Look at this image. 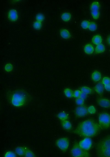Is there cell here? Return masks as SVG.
<instances>
[{
	"instance_id": "cell-1",
	"label": "cell",
	"mask_w": 110,
	"mask_h": 157,
	"mask_svg": "<svg viewBox=\"0 0 110 157\" xmlns=\"http://www.w3.org/2000/svg\"><path fill=\"white\" fill-rule=\"evenodd\" d=\"M101 128L98 123L89 119L80 123L72 132L85 137H93L97 135Z\"/></svg>"
},
{
	"instance_id": "cell-2",
	"label": "cell",
	"mask_w": 110,
	"mask_h": 157,
	"mask_svg": "<svg viewBox=\"0 0 110 157\" xmlns=\"http://www.w3.org/2000/svg\"><path fill=\"white\" fill-rule=\"evenodd\" d=\"M6 96L10 104L18 108L27 105L31 99V96L28 93L21 89L9 90L7 93Z\"/></svg>"
},
{
	"instance_id": "cell-3",
	"label": "cell",
	"mask_w": 110,
	"mask_h": 157,
	"mask_svg": "<svg viewBox=\"0 0 110 157\" xmlns=\"http://www.w3.org/2000/svg\"><path fill=\"white\" fill-rule=\"evenodd\" d=\"M96 149L98 156L110 157V135L100 140L96 145Z\"/></svg>"
},
{
	"instance_id": "cell-4",
	"label": "cell",
	"mask_w": 110,
	"mask_h": 157,
	"mask_svg": "<svg viewBox=\"0 0 110 157\" xmlns=\"http://www.w3.org/2000/svg\"><path fill=\"white\" fill-rule=\"evenodd\" d=\"M71 155L74 157H89L90 156L88 151L82 149L77 142H75L71 150Z\"/></svg>"
},
{
	"instance_id": "cell-5",
	"label": "cell",
	"mask_w": 110,
	"mask_h": 157,
	"mask_svg": "<svg viewBox=\"0 0 110 157\" xmlns=\"http://www.w3.org/2000/svg\"><path fill=\"white\" fill-rule=\"evenodd\" d=\"M99 125L101 129L106 130L110 127V116L108 113L102 112L99 116Z\"/></svg>"
},
{
	"instance_id": "cell-6",
	"label": "cell",
	"mask_w": 110,
	"mask_h": 157,
	"mask_svg": "<svg viewBox=\"0 0 110 157\" xmlns=\"http://www.w3.org/2000/svg\"><path fill=\"white\" fill-rule=\"evenodd\" d=\"M68 139L66 137L60 138L57 140L56 143L57 146L63 152H65L68 149L69 145Z\"/></svg>"
},
{
	"instance_id": "cell-7",
	"label": "cell",
	"mask_w": 110,
	"mask_h": 157,
	"mask_svg": "<svg viewBox=\"0 0 110 157\" xmlns=\"http://www.w3.org/2000/svg\"><path fill=\"white\" fill-rule=\"evenodd\" d=\"M75 114L77 117H82L88 114V109L84 105H79L76 108L75 110Z\"/></svg>"
},
{
	"instance_id": "cell-8",
	"label": "cell",
	"mask_w": 110,
	"mask_h": 157,
	"mask_svg": "<svg viewBox=\"0 0 110 157\" xmlns=\"http://www.w3.org/2000/svg\"><path fill=\"white\" fill-rule=\"evenodd\" d=\"M80 146L83 149L88 151L90 149L92 145L91 139L89 137H86L78 143Z\"/></svg>"
},
{
	"instance_id": "cell-9",
	"label": "cell",
	"mask_w": 110,
	"mask_h": 157,
	"mask_svg": "<svg viewBox=\"0 0 110 157\" xmlns=\"http://www.w3.org/2000/svg\"><path fill=\"white\" fill-rule=\"evenodd\" d=\"M97 101L99 105L102 107L110 108V100L108 99L100 98H98Z\"/></svg>"
},
{
	"instance_id": "cell-10",
	"label": "cell",
	"mask_w": 110,
	"mask_h": 157,
	"mask_svg": "<svg viewBox=\"0 0 110 157\" xmlns=\"http://www.w3.org/2000/svg\"><path fill=\"white\" fill-rule=\"evenodd\" d=\"M8 17L10 21L14 22L18 19V16L17 11L14 9H12L8 13Z\"/></svg>"
},
{
	"instance_id": "cell-11",
	"label": "cell",
	"mask_w": 110,
	"mask_h": 157,
	"mask_svg": "<svg viewBox=\"0 0 110 157\" xmlns=\"http://www.w3.org/2000/svg\"><path fill=\"white\" fill-rule=\"evenodd\" d=\"M94 90L100 95H103L104 91V87L102 83L99 82L95 87Z\"/></svg>"
},
{
	"instance_id": "cell-12",
	"label": "cell",
	"mask_w": 110,
	"mask_h": 157,
	"mask_svg": "<svg viewBox=\"0 0 110 157\" xmlns=\"http://www.w3.org/2000/svg\"><path fill=\"white\" fill-rule=\"evenodd\" d=\"M91 78L93 81L95 82L99 81L101 78V73L98 71L94 72L92 75Z\"/></svg>"
},
{
	"instance_id": "cell-13",
	"label": "cell",
	"mask_w": 110,
	"mask_h": 157,
	"mask_svg": "<svg viewBox=\"0 0 110 157\" xmlns=\"http://www.w3.org/2000/svg\"><path fill=\"white\" fill-rule=\"evenodd\" d=\"M84 49L85 53L89 55L92 54L94 51V47L91 44L86 45L84 47Z\"/></svg>"
},
{
	"instance_id": "cell-14",
	"label": "cell",
	"mask_w": 110,
	"mask_h": 157,
	"mask_svg": "<svg viewBox=\"0 0 110 157\" xmlns=\"http://www.w3.org/2000/svg\"><path fill=\"white\" fill-rule=\"evenodd\" d=\"M62 37L65 39H68L71 37L70 33L68 30L65 29H61L60 32Z\"/></svg>"
},
{
	"instance_id": "cell-15",
	"label": "cell",
	"mask_w": 110,
	"mask_h": 157,
	"mask_svg": "<svg viewBox=\"0 0 110 157\" xmlns=\"http://www.w3.org/2000/svg\"><path fill=\"white\" fill-rule=\"evenodd\" d=\"M61 125L62 127L67 131H70L72 129V126L71 123L66 120L62 121Z\"/></svg>"
},
{
	"instance_id": "cell-16",
	"label": "cell",
	"mask_w": 110,
	"mask_h": 157,
	"mask_svg": "<svg viewBox=\"0 0 110 157\" xmlns=\"http://www.w3.org/2000/svg\"><path fill=\"white\" fill-rule=\"evenodd\" d=\"M92 41V42L96 45H98L101 44L102 42L101 37L99 35H95L93 37Z\"/></svg>"
},
{
	"instance_id": "cell-17",
	"label": "cell",
	"mask_w": 110,
	"mask_h": 157,
	"mask_svg": "<svg viewBox=\"0 0 110 157\" xmlns=\"http://www.w3.org/2000/svg\"><path fill=\"white\" fill-rule=\"evenodd\" d=\"M26 148L23 147H18L15 149V152L19 155L21 156H24L25 155Z\"/></svg>"
},
{
	"instance_id": "cell-18",
	"label": "cell",
	"mask_w": 110,
	"mask_h": 157,
	"mask_svg": "<svg viewBox=\"0 0 110 157\" xmlns=\"http://www.w3.org/2000/svg\"><path fill=\"white\" fill-rule=\"evenodd\" d=\"M105 50V47L104 45L101 44L97 45L95 49L96 53H99L104 52Z\"/></svg>"
},
{
	"instance_id": "cell-19",
	"label": "cell",
	"mask_w": 110,
	"mask_h": 157,
	"mask_svg": "<svg viewBox=\"0 0 110 157\" xmlns=\"http://www.w3.org/2000/svg\"><path fill=\"white\" fill-rule=\"evenodd\" d=\"M100 8L99 3L98 2H93L90 6V9L92 11H99Z\"/></svg>"
},
{
	"instance_id": "cell-20",
	"label": "cell",
	"mask_w": 110,
	"mask_h": 157,
	"mask_svg": "<svg viewBox=\"0 0 110 157\" xmlns=\"http://www.w3.org/2000/svg\"><path fill=\"white\" fill-rule=\"evenodd\" d=\"M58 118L62 121H65L69 119V117L67 114L64 112L59 113L58 115Z\"/></svg>"
},
{
	"instance_id": "cell-21",
	"label": "cell",
	"mask_w": 110,
	"mask_h": 157,
	"mask_svg": "<svg viewBox=\"0 0 110 157\" xmlns=\"http://www.w3.org/2000/svg\"><path fill=\"white\" fill-rule=\"evenodd\" d=\"M71 17V15L68 12L63 13L61 16V18L63 21L68 22L70 21Z\"/></svg>"
},
{
	"instance_id": "cell-22",
	"label": "cell",
	"mask_w": 110,
	"mask_h": 157,
	"mask_svg": "<svg viewBox=\"0 0 110 157\" xmlns=\"http://www.w3.org/2000/svg\"><path fill=\"white\" fill-rule=\"evenodd\" d=\"M64 93L65 95L68 98H71L73 96L74 92L69 89H65L64 91Z\"/></svg>"
},
{
	"instance_id": "cell-23",
	"label": "cell",
	"mask_w": 110,
	"mask_h": 157,
	"mask_svg": "<svg viewBox=\"0 0 110 157\" xmlns=\"http://www.w3.org/2000/svg\"><path fill=\"white\" fill-rule=\"evenodd\" d=\"M14 69V66L13 65L10 63H8L5 66V71L8 72H12Z\"/></svg>"
},
{
	"instance_id": "cell-24",
	"label": "cell",
	"mask_w": 110,
	"mask_h": 157,
	"mask_svg": "<svg viewBox=\"0 0 110 157\" xmlns=\"http://www.w3.org/2000/svg\"><path fill=\"white\" fill-rule=\"evenodd\" d=\"M82 92H84L86 94H90L92 92V90L87 87H83L81 89Z\"/></svg>"
},
{
	"instance_id": "cell-25",
	"label": "cell",
	"mask_w": 110,
	"mask_h": 157,
	"mask_svg": "<svg viewBox=\"0 0 110 157\" xmlns=\"http://www.w3.org/2000/svg\"><path fill=\"white\" fill-rule=\"evenodd\" d=\"M25 156L26 157H35V156L34 153L27 148H26Z\"/></svg>"
},
{
	"instance_id": "cell-26",
	"label": "cell",
	"mask_w": 110,
	"mask_h": 157,
	"mask_svg": "<svg viewBox=\"0 0 110 157\" xmlns=\"http://www.w3.org/2000/svg\"><path fill=\"white\" fill-rule=\"evenodd\" d=\"M88 28L91 31H95L97 28V26L95 22H90Z\"/></svg>"
},
{
	"instance_id": "cell-27",
	"label": "cell",
	"mask_w": 110,
	"mask_h": 157,
	"mask_svg": "<svg viewBox=\"0 0 110 157\" xmlns=\"http://www.w3.org/2000/svg\"><path fill=\"white\" fill-rule=\"evenodd\" d=\"M33 26V27L36 30L40 29L42 27V23L41 22L37 21L34 22Z\"/></svg>"
},
{
	"instance_id": "cell-28",
	"label": "cell",
	"mask_w": 110,
	"mask_h": 157,
	"mask_svg": "<svg viewBox=\"0 0 110 157\" xmlns=\"http://www.w3.org/2000/svg\"><path fill=\"white\" fill-rule=\"evenodd\" d=\"M36 19L37 21L42 22L44 20V16L42 13H39L36 16Z\"/></svg>"
},
{
	"instance_id": "cell-29",
	"label": "cell",
	"mask_w": 110,
	"mask_h": 157,
	"mask_svg": "<svg viewBox=\"0 0 110 157\" xmlns=\"http://www.w3.org/2000/svg\"><path fill=\"white\" fill-rule=\"evenodd\" d=\"M91 14L93 18L95 19H97L99 17L100 12L99 11H91Z\"/></svg>"
},
{
	"instance_id": "cell-30",
	"label": "cell",
	"mask_w": 110,
	"mask_h": 157,
	"mask_svg": "<svg viewBox=\"0 0 110 157\" xmlns=\"http://www.w3.org/2000/svg\"><path fill=\"white\" fill-rule=\"evenodd\" d=\"M90 22L87 21H83L81 23L82 27L83 29H86L88 28Z\"/></svg>"
},
{
	"instance_id": "cell-31",
	"label": "cell",
	"mask_w": 110,
	"mask_h": 157,
	"mask_svg": "<svg viewBox=\"0 0 110 157\" xmlns=\"http://www.w3.org/2000/svg\"><path fill=\"white\" fill-rule=\"evenodd\" d=\"M102 83L105 85L110 84V78L108 77L103 78L102 80Z\"/></svg>"
},
{
	"instance_id": "cell-32",
	"label": "cell",
	"mask_w": 110,
	"mask_h": 157,
	"mask_svg": "<svg viewBox=\"0 0 110 157\" xmlns=\"http://www.w3.org/2000/svg\"><path fill=\"white\" fill-rule=\"evenodd\" d=\"M88 113L90 114H94L96 112V110L94 106H89L88 109Z\"/></svg>"
},
{
	"instance_id": "cell-33",
	"label": "cell",
	"mask_w": 110,
	"mask_h": 157,
	"mask_svg": "<svg viewBox=\"0 0 110 157\" xmlns=\"http://www.w3.org/2000/svg\"><path fill=\"white\" fill-rule=\"evenodd\" d=\"M84 99L80 98H77L76 99L75 102L76 104L79 105H83L84 103Z\"/></svg>"
},
{
	"instance_id": "cell-34",
	"label": "cell",
	"mask_w": 110,
	"mask_h": 157,
	"mask_svg": "<svg viewBox=\"0 0 110 157\" xmlns=\"http://www.w3.org/2000/svg\"><path fill=\"white\" fill-rule=\"evenodd\" d=\"M5 157H15L16 155L15 153L12 151L7 152L5 155Z\"/></svg>"
},
{
	"instance_id": "cell-35",
	"label": "cell",
	"mask_w": 110,
	"mask_h": 157,
	"mask_svg": "<svg viewBox=\"0 0 110 157\" xmlns=\"http://www.w3.org/2000/svg\"><path fill=\"white\" fill-rule=\"evenodd\" d=\"M81 92L79 90H76L74 92L73 97L76 98L80 97Z\"/></svg>"
},
{
	"instance_id": "cell-36",
	"label": "cell",
	"mask_w": 110,
	"mask_h": 157,
	"mask_svg": "<svg viewBox=\"0 0 110 157\" xmlns=\"http://www.w3.org/2000/svg\"><path fill=\"white\" fill-rule=\"evenodd\" d=\"M87 94L84 92H81L80 98L84 100L87 97Z\"/></svg>"
},
{
	"instance_id": "cell-37",
	"label": "cell",
	"mask_w": 110,
	"mask_h": 157,
	"mask_svg": "<svg viewBox=\"0 0 110 157\" xmlns=\"http://www.w3.org/2000/svg\"><path fill=\"white\" fill-rule=\"evenodd\" d=\"M104 88L106 91H110V84L105 85Z\"/></svg>"
},
{
	"instance_id": "cell-38",
	"label": "cell",
	"mask_w": 110,
	"mask_h": 157,
	"mask_svg": "<svg viewBox=\"0 0 110 157\" xmlns=\"http://www.w3.org/2000/svg\"><path fill=\"white\" fill-rule=\"evenodd\" d=\"M107 41L108 44L110 46V35L108 37L107 39Z\"/></svg>"
}]
</instances>
